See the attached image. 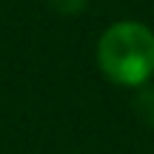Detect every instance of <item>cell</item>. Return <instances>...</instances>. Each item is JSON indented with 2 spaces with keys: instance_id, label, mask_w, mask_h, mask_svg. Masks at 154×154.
<instances>
[{
  "instance_id": "1",
  "label": "cell",
  "mask_w": 154,
  "mask_h": 154,
  "mask_svg": "<svg viewBox=\"0 0 154 154\" xmlns=\"http://www.w3.org/2000/svg\"><path fill=\"white\" fill-rule=\"evenodd\" d=\"M97 66L117 86H146L154 77V32L140 20L111 23L97 40Z\"/></svg>"
},
{
  "instance_id": "2",
  "label": "cell",
  "mask_w": 154,
  "mask_h": 154,
  "mask_svg": "<svg viewBox=\"0 0 154 154\" xmlns=\"http://www.w3.org/2000/svg\"><path fill=\"white\" fill-rule=\"evenodd\" d=\"M134 111L143 123L154 126V86H140V91L134 94Z\"/></svg>"
},
{
  "instance_id": "3",
  "label": "cell",
  "mask_w": 154,
  "mask_h": 154,
  "mask_svg": "<svg viewBox=\"0 0 154 154\" xmlns=\"http://www.w3.org/2000/svg\"><path fill=\"white\" fill-rule=\"evenodd\" d=\"M60 14H80L86 9V0H49Z\"/></svg>"
}]
</instances>
